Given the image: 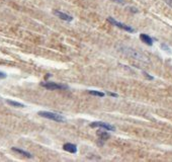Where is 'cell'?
<instances>
[{
    "label": "cell",
    "instance_id": "cell-1",
    "mask_svg": "<svg viewBox=\"0 0 172 162\" xmlns=\"http://www.w3.org/2000/svg\"><path fill=\"white\" fill-rule=\"evenodd\" d=\"M118 50H120L123 54H125V55L131 57V58H133V59H136V60H139V61H142V62H148L149 61L148 58L144 55V54L139 52V51L133 49V48L120 46V47H118Z\"/></svg>",
    "mask_w": 172,
    "mask_h": 162
},
{
    "label": "cell",
    "instance_id": "cell-2",
    "mask_svg": "<svg viewBox=\"0 0 172 162\" xmlns=\"http://www.w3.org/2000/svg\"><path fill=\"white\" fill-rule=\"evenodd\" d=\"M38 115L42 118L45 119H49V120L58 122V123H64L66 122V118L63 115H60V113H53V112H46V110H41V112L38 113Z\"/></svg>",
    "mask_w": 172,
    "mask_h": 162
},
{
    "label": "cell",
    "instance_id": "cell-3",
    "mask_svg": "<svg viewBox=\"0 0 172 162\" xmlns=\"http://www.w3.org/2000/svg\"><path fill=\"white\" fill-rule=\"evenodd\" d=\"M108 21L111 22V24H114V27L120 28V30H126V32H128V33H135V30H134V28L132 27H130V25H127V24H122V22L115 21L114 18L108 17Z\"/></svg>",
    "mask_w": 172,
    "mask_h": 162
},
{
    "label": "cell",
    "instance_id": "cell-4",
    "mask_svg": "<svg viewBox=\"0 0 172 162\" xmlns=\"http://www.w3.org/2000/svg\"><path fill=\"white\" fill-rule=\"evenodd\" d=\"M42 86L47 88V89L49 90H61V89H67V88H68L67 85L59 84V83H56V82H44V83H42Z\"/></svg>",
    "mask_w": 172,
    "mask_h": 162
},
{
    "label": "cell",
    "instance_id": "cell-5",
    "mask_svg": "<svg viewBox=\"0 0 172 162\" xmlns=\"http://www.w3.org/2000/svg\"><path fill=\"white\" fill-rule=\"evenodd\" d=\"M89 127L91 128H102V129L106 131H114L115 128L112 125L108 123H104V122H93L89 125Z\"/></svg>",
    "mask_w": 172,
    "mask_h": 162
},
{
    "label": "cell",
    "instance_id": "cell-6",
    "mask_svg": "<svg viewBox=\"0 0 172 162\" xmlns=\"http://www.w3.org/2000/svg\"><path fill=\"white\" fill-rule=\"evenodd\" d=\"M54 14L56 16H58L60 19H63L65 21H73V16L69 15V14L67 13H64L62 12V11H59V10H55L54 11Z\"/></svg>",
    "mask_w": 172,
    "mask_h": 162
},
{
    "label": "cell",
    "instance_id": "cell-7",
    "mask_svg": "<svg viewBox=\"0 0 172 162\" xmlns=\"http://www.w3.org/2000/svg\"><path fill=\"white\" fill-rule=\"evenodd\" d=\"M63 149L65 151L69 152V153H72V154H75L77 152V146L73 143H66L63 145Z\"/></svg>",
    "mask_w": 172,
    "mask_h": 162
},
{
    "label": "cell",
    "instance_id": "cell-8",
    "mask_svg": "<svg viewBox=\"0 0 172 162\" xmlns=\"http://www.w3.org/2000/svg\"><path fill=\"white\" fill-rule=\"evenodd\" d=\"M140 39L143 43H145L148 46H152L153 45V39L151 38L150 36L146 35V33H141L140 35Z\"/></svg>",
    "mask_w": 172,
    "mask_h": 162
},
{
    "label": "cell",
    "instance_id": "cell-9",
    "mask_svg": "<svg viewBox=\"0 0 172 162\" xmlns=\"http://www.w3.org/2000/svg\"><path fill=\"white\" fill-rule=\"evenodd\" d=\"M12 150H13V151H15V152L19 153V154H21V155L25 156V157H27V158H32V157H33V155L30 154V152H27V151H24V150H22V149H19V148H15V147H13V148H12Z\"/></svg>",
    "mask_w": 172,
    "mask_h": 162
},
{
    "label": "cell",
    "instance_id": "cell-10",
    "mask_svg": "<svg viewBox=\"0 0 172 162\" xmlns=\"http://www.w3.org/2000/svg\"><path fill=\"white\" fill-rule=\"evenodd\" d=\"M97 136L101 139V140H103V141L108 140V139H109V137H111L108 133L105 132V131H100V132H97Z\"/></svg>",
    "mask_w": 172,
    "mask_h": 162
},
{
    "label": "cell",
    "instance_id": "cell-11",
    "mask_svg": "<svg viewBox=\"0 0 172 162\" xmlns=\"http://www.w3.org/2000/svg\"><path fill=\"white\" fill-rule=\"evenodd\" d=\"M6 102L9 104V106H14V107H25V106L23 103H20V102H17V101H14V100H10V99H7Z\"/></svg>",
    "mask_w": 172,
    "mask_h": 162
},
{
    "label": "cell",
    "instance_id": "cell-12",
    "mask_svg": "<svg viewBox=\"0 0 172 162\" xmlns=\"http://www.w3.org/2000/svg\"><path fill=\"white\" fill-rule=\"evenodd\" d=\"M88 93L91 95H94V96H98V97H103L105 95L104 92H101V91H97V90H88Z\"/></svg>",
    "mask_w": 172,
    "mask_h": 162
},
{
    "label": "cell",
    "instance_id": "cell-13",
    "mask_svg": "<svg viewBox=\"0 0 172 162\" xmlns=\"http://www.w3.org/2000/svg\"><path fill=\"white\" fill-rule=\"evenodd\" d=\"M7 77V75L5 74L4 72H2V71H0V79H5Z\"/></svg>",
    "mask_w": 172,
    "mask_h": 162
},
{
    "label": "cell",
    "instance_id": "cell-14",
    "mask_svg": "<svg viewBox=\"0 0 172 162\" xmlns=\"http://www.w3.org/2000/svg\"><path fill=\"white\" fill-rule=\"evenodd\" d=\"M111 1H114L115 3H118V4H122V5L125 4V1H124V0H111Z\"/></svg>",
    "mask_w": 172,
    "mask_h": 162
},
{
    "label": "cell",
    "instance_id": "cell-15",
    "mask_svg": "<svg viewBox=\"0 0 172 162\" xmlns=\"http://www.w3.org/2000/svg\"><path fill=\"white\" fill-rule=\"evenodd\" d=\"M165 3L167 4L169 7L172 8V0H165Z\"/></svg>",
    "mask_w": 172,
    "mask_h": 162
},
{
    "label": "cell",
    "instance_id": "cell-16",
    "mask_svg": "<svg viewBox=\"0 0 172 162\" xmlns=\"http://www.w3.org/2000/svg\"><path fill=\"white\" fill-rule=\"evenodd\" d=\"M161 48H162V49H164V51H167V52H169V50H170V49H169V48L166 46V45H164V44L161 45Z\"/></svg>",
    "mask_w": 172,
    "mask_h": 162
},
{
    "label": "cell",
    "instance_id": "cell-17",
    "mask_svg": "<svg viewBox=\"0 0 172 162\" xmlns=\"http://www.w3.org/2000/svg\"><path fill=\"white\" fill-rule=\"evenodd\" d=\"M106 94L112 96V97H117V93H114V92H106Z\"/></svg>",
    "mask_w": 172,
    "mask_h": 162
},
{
    "label": "cell",
    "instance_id": "cell-18",
    "mask_svg": "<svg viewBox=\"0 0 172 162\" xmlns=\"http://www.w3.org/2000/svg\"><path fill=\"white\" fill-rule=\"evenodd\" d=\"M144 74H145L146 76H147V77H148L149 79H153V77H152V76H150V75H148V73H146V72H144Z\"/></svg>",
    "mask_w": 172,
    "mask_h": 162
}]
</instances>
